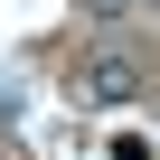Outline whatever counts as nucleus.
<instances>
[{
	"label": "nucleus",
	"instance_id": "1",
	"mask_svg": "<svg viewBox=\"0 0 160 160\" xmlns=\"http://www.w3.org/2000/svg\"><path fill=\"white\" fill-rule=\"evenodd\" d=\"M141 85H151V75H141V57H122V47H104V57L75 66V94H85V104H132Z\"/></svg>",
	"mask_w": 160,
	"mask_h": 160
},
{
	"label": "nucleus",
	"instance_id": "2",
	"mask_svg": "<svg viewBox=\"0 0 160 160\" xmlns=\"http://www.w3.org/2000/svg\"><path fill=\"white\" fill-rule=\"evenodd\" d=\"M85 19H94V28H122V19H132V0H85Z\"/></svg>",
	"mask_w": 160,
	"mask_h": 160
},
{
	"label": "nucleus",
	"instance_id": "3",
	"mask_svg": "<svg viewBox=\"0 0 160 160\" xmlns=\"http://www.w3.org/2000/svg\"><path fill=\"white\" fill-rule=\"evenodd\" d=\"M0 122H19V85H0Z\"/></svg>",
	"mask_w": 160,
	"mask_h": 160
}]
</instances>
